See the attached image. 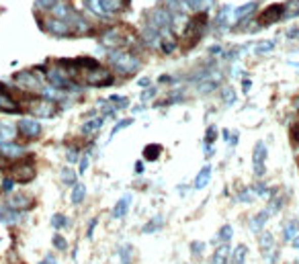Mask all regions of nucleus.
I'll return each instance as SVG.
<instances>
[{"mask_svg":"<svg viewBox=\"0 0 299 264\" xmlns=\"http://www.w3.org/2000/svg\"><path fill=\"white\" fill-rule=\"evenodd\" d=\"M205 29H207V15H205V11H201V13H197L191 21H186V27L182 31V41H184L182 47L191 49L199 39L203 37Z\"/></svg>","mask_w":299,"mask_h":264,"instance_id":"1","label":"nucleus"},{"mask_svg":"<svg viewBox=\"0 0 299 264\" xmlns=\"http://www.w3.org/2000/svg\"><path fill=\"white\" fill-rule=\"evenodd\" d=\"M111 64L115 66V70L123 76H129V74H135L139 70V58H135L133 54H125V51H113L109 56Z\"/></svg>","mask_w":299,"mask_h":264,"instance_id":"2","label":"nucleus"},{"mask_svg":"<svg viewBox=\"0 0 299 264\" xmlns=\"http://www.w3.org/2000/svg\"><path fill=\"white\" fill-rule=\"evenodd\" d=\"M15 82L19 88L23 90H29V92H41L43 90V74H41V68L35 70H23V72H17L15 74Z\"/></svg>","mask_w":299,"mask_h":264,"instance_id":"3","label":"nucleus"},{"mask_svg":"<svg viewBox=\"0 0 299 264\" xmlns=\"http://www.w3.org/2000/svg\"><path fill=\"white\" fill-rule=\"evenodd\" d=\"M39 27L47 33H52L54 37H68L74 35V27L70 21L60 19V17H52V19H39Z\"/></svg>","mask_w":299,"mask_h":264,"instance_id":"4","label":"nucleus"},{"mask_svg":"<svg viewBox=\"0 0 299 264\" xmlns=\"http://www.w3.org/2000/svg\"><path fill=\"white\" fill-rule=\"evenodd\" d=\"M147 25L156 27L160 33H172V27H174V17L164 9V7H158L150 13L147 17Z\"/></svg>","mask_w":299,"mask_h":264,"instance_id":"5","label":"nucleus"},{"mask_svg":"<svg viewBox=\"0 0 299 264\" xmlns=\"http://www.w3.org/2000/svg\"><path fill=\"white\" fill-rule=\"evenodd\" d=\"M113 80H115V76L111 74V70H107L103 66H96L84 74V82L90 86H109V84H113Z\"/></svg>","mask_w":299,"mask_h":264,"instance_id":"6","label":"nucleus"},{"mask_svg":"<svg viewBox=\"0 0 299 264\" xmlns=\"http://www.w3.org/2000/svg\"><path fill=\"white\" fill-rule=\"evenodd\" d=\"M11 174H13V178H15L17 182L27 184V182H31V180L35 178L37 170H35V166H33V162H31V158H27V160L17 162V164L11 166Z\"/></svg>","mask_w":299,"mask_h":264,"instance_id":"7","label":"nucleus"},{"mask_svg":"<svg viewBox=\"0 0 299 264\" xmlns=\"http://www.w3.org/2000/svg\"><path fill=\"white\" fill-rule=\"evenodd\" d=\"M29 111L35 117L47 119V117H54L56 115V104H54V100H49V98H37V100H31Z\"/></svg>","mask_w":299,"mask_h":264,"instance_id":"8","label":"nucleus"},{"mask_svg":"<svg viewBox=\"0 0 299 264\" xmlns=\"http://www.w3.org/2000/svg\"><path fill=\"white\" fill-rule=\"evenodd\" d=\"M101 43L105 45V47H111V49H117V47H121V45H125L127 43V37L119 31V29H107V31H103L101 33Z\"/></svg>","mask_w":299,"mask_h":264,"instance_id":"9","label":"nucleus"},{"mask_svg":"<svg viewBox=\"0 0 299 264\" xmlns=\"http://www.w3.org/2000/svg\"><path fill=\"white\" fill-rule=\"evenodd\" d=\"M265 162H267V143L265 141H256L254 152H252V166H254V174L256 176L265 174Z\"/></svg>","mask_w":299,"mask_h":264,"instance_id":"10","label":"nucleus"},{"mask_svg":"<svg viewBox=\"0 0 299 264\" xmlns=\"http://www.w3.org/2000/svg\"><path fill=\"white\" fill-rule=\"evenodd\" d=\"M285 15V5H271V7H267L263 13H260V25H273V23H277V21H281V17Z\"/></svg>","mask_w":299,"mask_h":264,"instance_id":"11","label":"nucleus"},{"mask_svg":"<svg viewBox=\"0 0 299 264\" xmlns=\"http://www.w3.org/2000/svg\"><path fill=\"white\" fill-rule=\"evenodd\" d=\"M0 111L3 113H19L21 111V104L9 94L5 84H0Z\"/></svg>","mask_w":299,"mask_h":264,"instance_id":"12","label":"nucleus"},{"mask_svg":"<svg viewBox=\"0 0 299 264\" xmlns=\"http://www.w3.org/2000/svg\"><path fill=\"white\" fill-rule=\"evenodd\" d=\"M17 129H19V133L23 137H29V139L39 137V133H41V125L35 119H21L19 125H17Z\"/></svg>","mask_w":299,"mask_h":264,"instance_id":"13","label":"nucleus"},{"mask_svg":"<svg viewBox=\"0 0 299 264\" xmlns=\"http://www.w3.org/2000/svg\"><path fill=\"white\" fill-rule=\"evenodd\" d=\"M9 207H13V209H19V211L31 209V207H33V197H29V195H25V193L11 195V197H9Z\"/></svg>","mask_w":299,"mask_h":264,"instance_id":"14","label":"nucleus"},{"mask_svg":"<svg viewBox=\"0 0 299 264\" xmlns=\"http://www.w3.org/2000/svg\"><path fill=\"white\" fill-rule=\"evenodd\" d=\"M25 154L23 145H17L13 141H0V156L3 158H21Z\"/></svg>","mask_w":299,"mask_h":264,"instance_id":"15","label":"nucleus"},{"mask_svg":"<svg viewBox=\"0 0 299 264\" xmlns=\"http://www.w3.org/2000/svg\"><path fill=\"white\" fill-rule=\"evenodd\" d=\"M21 211L13 209L9 205H0V223H17L21 219Z\"/></svg>","mask_w":299,"mask_h":264,"instance_id":"16","label":"nucleus"},{"mask_svg":"<svg viewBox=\"0 0 299 264\" xmlns=\"http://www.w3.org/2000/svg\"><path fill=\"white\" fill-rule=\"evenodd\" d=\"M160 37H162V33H160L156 27H152V25H147V27L143 29V33H141L143 43L150 45V47H158V45H160Z\"/></svg>","mask_w":299,"mask_h":264,"instance_id":"17","label":"nucleus"},{"mask_svg":"<svg viewBox=\"0 0 299 264\" xmlns=\"http://www.w3.org/2000/svg\"><path fill=\"white\" fill-rule=\"evenodd\" d=\"M230 254H232V248L228 246V242H223V244L213 252L211 264H230Z\"/></svg>","mask_w":299,"mask_h":264,"instance_id":"18","label":"nucleus"},{"mask_svg":"<svg viewBox=\"0 0 299 264\" xmlns=\"http://www.w3.org/2000/svg\"><path fill=\"white\" fill-rule=\"evenodd\" d=\"M98 3H101V9H103L105 15H111V13H117V11L125 9L129 0H98Z\"/></svg>","mask_w":299,"mask_h":264,"instance_id":"19","label":"nucleus"},{"mask_svg":"<svg viewBox=\"0 0 299 264\" xmlns=\"http://www.w3.org/2000/svg\"><path fill=\"white\" fill-rule=\"evenodd\" d=\"M129 205H131V195H123V197H121V199L115 203V207H113V217H115V219H121V217H125V213H127Z\"/></svg>","mask_w":299,"mask_h":264,"instance_id":"20","label":"nucleus"},{"mask_svg":"<svg viewBox=\"0 0 299 264\" xmlns=\"http://www.w3.org/2000/svg\"><path fill=\"white\" fill-rule=\"evenodd\" d=\"M176 45H178V41H176V37L172 35V33H162V37H160V49L164 51V54H172V51L176 49Z\"/></svg>","mask_w":299,"mask_h":264,"instance_id":"21","label":"nucleus"},{"mask_svg":"<svg viewBox=\"0 0 299 264\" xmlns=\"http://www.w3.org/2000/svg\"><path fill=\"white\" fill-rule=\"evenodd\" d=\"M269 217H271V213H269V209H265V211H260V213L256 215V217H252L250 221H248V225H250V230L252 232H260L263 228H265V223L269 221Z\"/></svg>","mask_w":299,"mask_h":264,"instance_id":"22","label":"nucleus"},{"mask_svg":"<svg viewBox=\"0 0 299 264\" xmlns=\"http://www.w3.org/2000/svg\"><path fill=\"white\" fill-rule=\"evenodd\" d=\"M209 178H211V166H203L201 170H199V174H197L193 186H195L197 191H199V188H205V186L209 184Z\"/></svg>","mask_w":299,"mask_h":264,"instance_id":"23","label":"nucleus"},{"mask_svg":"<svg viewBox=\"0 0 299 264\" xmlns=\"http://www.w3.org/2000/svg\"><path fill=\"white\" fill-rule=\"evenodd\" d=\"M283 205H285V197H283L281 193L275 191L273 197H271V201H269V207H267V209H269V213H271V215H277L279 211L283 209Z\"/></svg>","mask_w":299,"mask_h":264,"instance_id":"24","label":"nucleus"},{"mask_svg":"<svg viewBox=\"0 0 299 264\" xmlns=\"http://www.w3.org/2000/svg\"><path fill=\"white\" fill-rule=\"evenodd\" d=\"M246 256H248V246L240 244V246H236V248L232 250L230 260H232V264H244V262H246Z\"/></svg>","mask_w":299,"mask_h":264,"instance_id":"25","label":"nucleus"},{"mask_svg":"<svg viewBox=\"0 0 299 264\" xmlns=\"http://www.w3.org/2000/svg\"><path fill=\"white\" fill-rule=\"evenodd\" d=\"M160 154H162V145H158V143H150V145L143 147V158H145V160H150V162L158 160Z\"/></svg>","mask_w":299,"mask_h":264,"instance_id":"26","label":"nucleus"},{"mask_svg":"<svg viewBox=\"0 0 299 264\" xmlns=\"http://www.w3.org/2000/svg\"><path fill=\"white\" fill-rule=\"evenodd\" d=\"M103 123H105V119H103V117L90 119V121H86V123L82 125V133H84V135H90V133H94V131L101 129V127H103Z\"/></svg>","mask_w":299,"mask_h":264,"instance_id":"27","label":"nucleus"},{"mask_svg":"<svg viewBox=\"0 0 299 264\" xmlns=\"http://www.w3.org/2000/svg\"><path fill=\"white\" fill-rule=\"evenodd\" d=\"M162 225H164V217H162V215H156L154 219H150V221L143 225L141 232H143V234H154V232H158Z\"/></svg>","mask_w":299,"mask_h":264,"instance_id":"28","label":"nucleus"},{"mask_svg":"<svg viewBox=\"0 0 299 264\" xmlns=\"http://www.w3.org/2000/svg\"><path fill=\"white\" fill-rule=\"evenodd\" d=\"M74 66L78 68V70H92V68H96V66H101V64H98L94 58H76L74 60Z\"/></svg>","mask_w":299,"mask_h":264,"instance_id":"29","label":"nucleus"},{"mask_svg":"<svg viewBox=\"0 0 299 264\" xmlns=\"http://www.w3.org/2000/svg\"><path fill=\"white\" fill-rule=\"evenodd\" d=\"M117 254L121 258V264H131V258H133V246L129 244H123L117 248Z\"/></svg>","mask_w":299,"mask_h":264,"instance_id":"30","label":"nucleus"},{"mask_svg":"<svg viewBox=\"0 0 299 264\" xmlns=\"http://www.w3.org/2000/svg\"><path fill=\"white\" fill-rule=\"evenodd\" d=\"M260 248H263V252L265 254H269V252H273L275 250V240H273V234H269V232H265V234H260Z\"/></svg>","mask_w":299,"mask_h":264,"instance_id":"31","label":"nucleus"},{"mask_svg":"<svg viewBox=\"0 0 299 264\" xmlns=\"http://www.w3.org/2000/svg\"><path fill=\"white\" fill-rule=\"evenodd\" d=\"M275 45H277V41H275V39L260 41V43H256V45H254V54L265 56V54H269V51H273V49H275Z\"/></svg>","mask_w":299,"mask_h":264,"instance_id":"32","label":"nucleus"},{"mask_svg":"<svg viewBox=\"0 0 299 264\" xmlns=\"http://www.w3.org/2000/svg\"><path fill=\"white\" fill-rule=\"evenodd\" d=\"M84 197H86V186L76 182V184L72 186V203H74V205H80V203L84 201Z\"/></svg>","mask_w":299,"mask_h":264,"instance_id":"33","label":"nucleus"},{"mask_svg":"<svg viewBox=\"0 0 299 264\" xmlns=\"http://www.w3.org/2000/svg\"><path fill=\"white\" fill-rule=\"evenodd\" d=\"M15 135H17V129L15 127H11V125H3L0 123V141H13L15 139Z\"/></svg>","mask_w":299,"mask_h":264,"instance_id":"34","label":"nucleus"},{"mask_svg":"<svg viewBox=\"0 0 299 264\" xmlns=\"http://www.w3.org/2000/svg\"><path fill=\"white\" fill-rule=\"evenodd\" d=\"M184 5L199 13V11H205L211 7V0H184Z\"/></svg>","mask_w":299,"mask_h":264,"instance_id":"35","label":"nucleus"},{"mask_svg":"<svg viewBox=\"0 0 299 264\" xmlns=\"http://www.w3.org/2000/svg\"><path fill=\"white\" fill-rule=\"evenodd\" d=\"M297 230H299V223L297 221H287L285 228H283V238L285 240H293L297 236Z\"/></svg>","mask_w":299,"mask_h":264,"instance_id":"36","label":"nucleus"},{"mask_svg":"<svg viewBox=\"0 0 299 264\" xmlns=\"http://www.w3.org/2000/svg\"><path fill=\"white\" fill-rule=\"evenodd\" d=\"M297 15H299V0H291V3L285 5V15H283V17L295 19Z\"/></svg>","mask_w":299,"mask_h":264,"instance_id":"37","label":"nucleus"},{"mask_svg":"<svg viewBox=\"0 0 299 264\" xmlns=\"http://www.w3.org/2000/svg\"><path fill=\"white\" fill-rule=\"evenodd\" d=\"M254 11H256V3H248V5H244V7H240V9H236L234 15H236L238 19H244L246 15H252Z\"/></svg>","mask_w":299,"mask_h":264,"instance_id":"38","label":"nucleus"},{"mask_svg":"<svg viewBox=\"0 0 299 264\" xmlns=\"http://www.w3.org/2000/svg\"><path fill=\"white\" fill-rule=\"evenodd\" d=\"M109 100H111V104H113V107H115L117 111H121V109H127V107H129V100H127L125 96H119V94H113Z\"/></svg>","mask_w":299,"mask_h":264,"instance_id":"39","label":"nucleus"},{"mask_svg":"<svg viewBox=\"0 0 299 264\" xmlns=\"http://www.w3.org/2000/svg\"><path fill=\"white\" fill-rule=\"evenodd\" d=\"M60 176H62V182H64V184H70V186L76 184V172H74V170H70V168H62Z\"/></svg>","mask_w":299,"mask_h":264,"instance_id":"40","label":"nucleus"},{"mask_svg":"<svg viewBox=\"0 0 299 264\" xmlns=\"http://www.w3.org/2000/svg\"><path fill=\"white\" fill-rule=\"evenodd\" d=\"M66 225H70V219H68L66 215L56 213V215L52 217V228H54V230H60V228H66Z\"/></svg>","mask_w":299,"mask_h":264,"instance_id":"41","label":"nucleus"},{"mask_svg":"<svg viewBox=\"0 0 299 264\" xmlns=\"http://www.w3.org/2000/svg\"><path fill=\"white\" fill-rule=\"evenodd\" d=\"M254 199H256L254 188H244V191L238 195V201H240V203H252Z\"/></svg>","mask_w":299,"mask_h":264,"instance_id":"42","label":"nucleus"},{"mask_svg":"<svg viewBox=\"0 0 299 264\" xmlns=\"http://www.w3.org/2000/svg\"><path fill=\"white\" fill-rule=\"evenodd\" d=\"M232 236H234L232 225H223V228L219 230V234H217V240H219V242H230V240H232Z\"/></svg>","mask_w":299,"mask_h":264,"instance_id":"43","label":"nucleus"},{"mask_svg":"<svg viewBox=\"0 0 299 264\" xmlns=\"http://www.w3.org/2000/svg\"><path fill=\"white\" fill-rule=\"evenodd\" d=\"M215 139H217V127L215 125H209L207 131H205V145H211Z\"/></svg>","mask_w":299,"mask_h":264,"instance_id":"44","label":"nucleus"},{"mask_svg":"<svg viewBox=\"0 0 299 264\" xmlns=\"http://www.w3.org/2000/svg\"><path fill=\"white\" fill-rule=\"evenodd\" d=\"M221 94H223V102H226V104H234V102H236V92H234V88L226 86V88L221 90Z\"/></svg>","mask_w":299,"mask_h":264,"instance_id":"45","label":"nucleus"},{"mask_svg":"<svg viewBox=\"0 0 299 264\" xmlns=\"http://www.w3.org/2000/svg\"><path fill=\"white\" fill-rule=\"evenodd\" d=\"M58 3H60V0H35V7H37V9H47V11H52Z\"/></svg>","mask_w":299,"mask_h":264,"instance_id":"46","label":"nucleus"},{"mask_svg":"<svg viewBox=\"0 0 299 264\" xmlns=\"http://www.w3.org/2000/svg\"><path fill=\"white\" fill-rule=\"evenodd\" d=\"M228 13H230V7H223V9L219 11V15H217L215 21H217V27H219V29L226 27V23H228Z\"/></svg>","mask_w":299,"mask_h":264,"instance_id":"47","label":"nucleus"},{"mask_svg":"<svg viewBox=\"0 0 299 264\" xmlns=\"http://www.w3.org/2000/svg\"><path fill=\"white\" fill-rule=\"evenodd\" d=\"M191 252H193V256H203L205 244H203V242H193V244H191Z\"/></svg>","mask_w":299,"mask_h":264,"instance_id":"48","label":"nucleus"},{"mask_svg":"<svg viewBox=\"0 0 299 264\" xmlns=\"http://www.w3.org/2000/svg\"><path fill=\"white\" fill-rule=\"evenodd\" d=\"M156 92H158V88H156V86H152V88L147 86V88L141 92V100L145 102V100H150V98H154V96H156Z\"/></svg>","mask_w":299,"mask_h":264,"instance_id":"49","label":"nucleus"},{"mask_svg":"<svg viewBox=\"0 0 299 264\" xmlns=\"http://www.w3.org/2000/svg\"><path fill=\"white\" fill-rule=\"evenodd\" d=\"M133 123V119H123V121H119L115 127H113V131H111V135H115L117 131H121V129H125V127H129Z\"/></svg>","mask_w":299,"mask_h":264,"instance_id":"50","label":"nucleus"},{"mask_svg":"<svg viewBox=\"0 0 299 264\" xmlns=\"http://www.w3.org/2000/svg\"><path fill=\"white\" fill-rule=\"evenodd\" d=\"M54 246L58 248V250H66V246H68V242L62 238V236H54Z\"/></svg>","mask_w":299,"mask_h":264,"instance_id":"51","label":"nucleus"},{"mask_svg":"<svg viewBox=\"0 0 299 264\" xmlns=\"http://www.w3.org/2000/svg\"><path fill=\"white\" fill-rule=\"evenodd\" d=\"M15 182H17L15 178H5V182H3V191H5V193H11L13 186H15Z\"/></svg>","mask_w":299,"mask_h":264,"instance_id":"52","label":"nucleus"},{"mask_svg":"<svg viewBox=\"0 0 299 264\" xmlns=\"http://www.w3.org/2000/svg\"><path fill=\"white\" fill-rule=\"evenodd\" d=\"M88 162H90V160H88V154L80 158V172H82V174H84V172L88 170Z\"/></svg>","mask_w":299,"mask_h":264,"instance_id":"53","label":"nucleus"},{"mask_svg":"<svg viewBox=\"0 0 299 264\" xmlns=\"http://www.w3.org/2000/svg\"><path fill=\"white\" fill-rule=\"evenodd\" d=\"M78 160V152H76V147H70L68 149V162H76Z\"/></svg>","mask_w":299,"mask_h":264,"instance_id":"54","label":"nucleus"},{"mask_svg":"<svg viewBox=\"0 0 299 264\" xmlns=\"http://www.w3.org/2000/svg\"><path fill=\"white\" fill-rule=\"evenodd\" d=\"M96 223H98V219H92V221L88 223V230H86V236H88V238H92V234H94V228H96Z\"/></svg>","mask_w":299,"mask_h":264,"instance_id":"55","label":"nucleus"},{"mask_svg":"<svg viewBox=\"0 0 299 264\" xmlns=\"http://www.w3.org/2000/svg\"><path fill=\"white\" fill-rule=\"evenodd\" d=\"M39 264H58V262H56V258H54L52 254H47V256H45V258L39 262Z\"/></svg>","mask_w":299,"mask_h":264,"instance_id":"56","label":"nucleus"},{"mask_svg":"<svg viewBox=\"0 0 299 264\" xmlns=\"http://www.w3.org/2000/svg\"><path fill=\"white\" fill-rule=\"evenodd\" d=\"M141 88H147L150 84H152V80H150V78H139V82H137Z\"/></svg>","mask_w":299,"mask_h":264,"instance_id":"57","label":"nucleus"},{"mask_svg":"<svg viewBox=\"0 0 299 264\" xmlns=\"http://www.w3.org/2000/svg\"><path fill=\"white\" fill-rule=\"evenodd\" d=\"M250 88H252V82H250V80H244V82H242V90H244V92H248Z\"/></svg>","mask_w":299,"mask_h":264,"instance_id":"58","label":"nucleus"},{"mask_svg":"<svg viewBox=\"0 0 299 264\" xmlns=\"http://www.w3.org/2000/svg\"><path fill=\"white\" fill-rule=\"evenodd\" d=\"M287 35H289V39H295V35H299V29H297V27H293V29H289V33H287Z\"/></svg>","mask_w":299,"mask_h":264,"instance_id":"59","label":"nucleus"},{"mask_svg":"<svg viewBox=\"0 0 299 264\" xmlns=\"http://www.w3.org/2000/svg\"><path fill=\"white\" fill-rule=\"evenodd\" d=\"M219 51H221V47H219V45H215V47H211V49H209V54L217 56V54H219Z\"/></svg>","mask_w":299,"mask_h":264,"instance_id":"60","label":"nucleus"},{"mask_svg":"<svg viewBox=\"0 0 299 264\" xmlns=\"http://www.w3.org/2000/svg\"><path fill=\"white\" fill-rule=\"evenodd\" d=\"M160 82H162V84H170L172 78H170V76H160Z\"/></svg>","mask_w":299,"mask_h":264,"instance_id":"61","label":"nucleus"},{"mask_svg":"<svg viewBox=\"0 0 299 264\" xmlns=\"http://www.w3.org/2000/svg\"><path fill=\"white\" fill-rule=\"evenodd\" d=\"M135 172H137V174H141V172H143V164H141V162H137V164H135Z\"/></svg>","mask_w":299,"mask_h":264,"instance_id":"62","label":"nucleus"},{"mask_svg":"<svg viewBox=\"0 0 299 264\" xmlns=\"http://www.w3.org/2000/svg\"><path fill=\"white\" fill-rule=\"evenodd\" d=\"M291 242H293V248H295V250H299V236H295Z\"/></svg>","mask_w":299,"mask_h":264,"instance_id":"63","label":"nucleus"},{"mask_svg":"<svg viewBox=\"0 0 299 264\" xmlns=\"http://www.w3.org/2000/svg\"><path fill=\"white\" fill-rule=\"evenodd\" d=\"M297 139H299V129H297Z\"/></svg>","mask_w":299,"mask_h":264,"instance_id":"64","label":"nucleus"}]
</instances>
